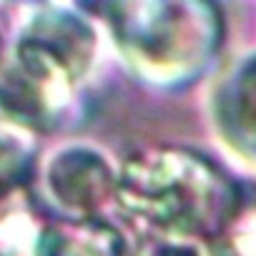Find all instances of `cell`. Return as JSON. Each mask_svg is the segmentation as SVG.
<instances>
[{
  "mask_svg": "<svg viewBox=\"0 0 256 256\" xmlns=\"http://www.w3.org/2000/svg\"><path fill=\"white\" fill-rule=\"evenodd\" d=\"M33 168L30 148L8 131H0V201L18 191Z\"/></svg>",
  "mask_w": 256,
  "mask_h": 256,
  "instance_id": "7",
  "label": "cell"
},
{
  "mask_svg": "<svg viewBox=\"0 0 256 256\" xmlns=\"http://www.w3.org/2000/svg\"><path fill=\"white\" fill-rule=\"evenodd\" d=\"M118 178L90 148H66L46 168V188L63 218H98V211L116 196Z\"/></svg>",
  "mask_w": 256,
  "mask_h": 256,
  "instance_id": "4",
  "label": "cell"
},
{
  "mask_svg": "<svg viewBox=\"0 0 256 256\" xmlns=\"http://www.w3.org/2000/svg\"><path fill=\"white\" fill-rule=\"evenodd\" d=\"M216 120L226 141L256 161V53L238 60L218 86Z\"/></svg>",
  "mask_w": 256,
  "mask_h": 256,
  "instance_id": "5",
  "label": "cell"
},
{
  "mask_svg": "<svg viewBox=\"0 0 256 256\" xmlns=\"http://www.w3.org/2000/svg\"><path fill=\"white\" fill-rule=\"evenodd\" d=\"M33 256H123V238L100 218H60L40 228Z\"/></svg>",
  "mask_w": 256,
  "mask_h": 256,
  "instance_id": "6",
  "label": "cell"
},
{
  "mask_svg": "<svg viewBox=\"0 0 256 256\" xmlns=\"http://www.w3.org/2000/svg\"><path fill=\"white\" fill-rule=\"evenodd\" d=\"M116 201L158 238L214 241L236 218L241 194L206 156L178 146H151L123 164Z\"/></svg>",
  "mask_w": 256,
  "mask_h": 256,
  "instance_id": "1",
  "label": "cell"
},
{
  "mask_svg": "<svg viewBox=\"0 0 256 256\" xmlns=\"http://www.w3.org/2000/svg\"><path fill=\"white\" fill-rule=\"evenodd\" d=\"M96 50L93 28L70 10L40 8L0 70V120L50 128L68 108Z\"/></svg>",
  "mask_w": 256,
  "mask_h": 256,
  "instance_id": "2",
  "label": "cell"
},
{
  "mask_svg": "<svg viewBox=\"0 0 256 256\" xmlns=\"http://www.w3.org/2000/svg\"><path fill=\"white\" fill-rule=\"evenodd\" d=\"M131 70L156 88L191 86L218 53L224 23L196 0H136L106 8Z\"/></svg>",
  "mask_w": 256,
  "mask_h": 256,
  "instance_id": "3",
  "label": "cell"
}]
</instances>
